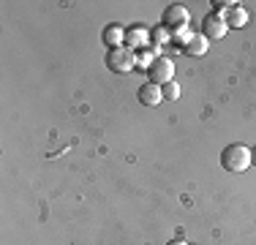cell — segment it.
Masks as SVG:
<instances>
[{
    "mask_svg": "<svg viewBox=\"0 0 256 245\" xmlns=\"http://www.w3.org/2000/svg\"><path fill=\"white\" fill-rule=\"evenodd\" d=\"M174 79V63L169 58H158V60H153V66L148 68V82H153V84H158V88H164L166 82H172Z\"/></svg>",
    "mask_w": 256,
    "mask_h": 245,
    "instance_id": "obj_4",
    "label": "cell"
},
{
    "mask_svg": "<svg viewBox=\"0 0 256 245\" xmlns=\"http://www.w3.org/2000/svg\"><path fill=\"white\" fill-rule=\"evenodd\" d=\"M139 101L144 104V106H158V104L164 101V93H161V88L153 82H144L142 88H139Z\"/></svg>",
    "mask_w": 256,
    "mask_h": 245,
    "instance_id": "obj_8",
    "label": "cell"
},
{
    "mask_svg": "<svg viewBox=\"0 0 256 245\" xmlns=\"http://www.w3.org/2000/svg\"><path fill=\"white\" fill-rule=\"evenodd\" d=\"M101 41H104V46H106V49L126 46V28H123V24H118V22L106 24L104 33H101Z\"/></svg>",
    "mask_w": 256,
    "mask_h": 245,
    "instance_id": "obj_7",
    "label": "cell"
},
{
    "mask_svg": "<svg viewBox=\"0 0 256 245\" xmlns=\"http://www.w3.org/2000/svg\"><path fill=\"white\" fill-rule=\"evenodd\" d=\"M104 63H106V68L114 71V74H131L134 68H136V52H134V49H128V46L106 49Z\"/></svg>",
    "mask_w": 256,
    "mask_h": 245,
    "instance_id": "obj_2",
    "label": "cell"
},
{
    "mask_svg": "<svg viewBox=\"0 0 256 245\" xmlns=\"http://www.w3.org/2000/svg\"><path fill=\"white\" fill-rule=\"evenodd\" d=\"M251 161H254V166H256V147H251Z\"/></svg>",
    "mask_w": 256,
    "mask_h": 245,
    "instance_id": "obj_13",
    "label": "cell"
},
{
    "mask_svg": "<svg viewBox=\"0 0 256 245\" xmlns=\"http://www.w3.org/2000/svg\"><path fill=\"white\" fill-rule=\"evenodd\" d=\"M172 41V33H169L164 24H158V28L150 30V44H156V46H164V44H169Z\"/></svg>",
    "mask_w": 256,
    "mask_h": 245,
    "instance_id": "obj_11",
    "label": "cell"
},
{
    "mask_svg": "<svg viewBox=\"0 0 256 245\" xmlns=\"http://www.w3.org/2000/svg\"><path fill=\"white\" fill-rule=\"evenodd\" d=\"M207 49H210V41H207L202 33H191V38L186 41L182 52H186V54H194V58H202Z\"/></svg>",
    "mask_w": 256,
    "mask_h": 245,
    "instance_id": "obj_10",
    "label": "cell"
},
{
    "mask_svg": "<svg viewBox=\"0 0 256 245\" xmlns=\"http://www.w3.org/2000/svg\"><path fill=\"white\" fill-rule=\"evenodd\" d=\"M226 33H229V24H226V20H224V14L210 11V14L204 16V22H202V36L207 41H221Z\"/></svg>",
    "mask_w": 256,
    "mask_h": 245,
    "instance_id": "obj_5",
    "label": "cell"
},
{
    "mask_svg": "<svg viewBox=\"0 0 256 245\" xmlns=\"http://www.w3.org/2000/svg\"><path fill=\"white\" fill-rule=\"evenodd\" d=\"M169 245H188V242H186V240H172Z\"/></svg>",
    "mask_w": 256,
    "mask_h": 245,
    "instance_id": "obj_14",
    "label": "cell"
},
{
    "mask_svg": "<svg viewBox=\"0 0 256 245\" xmlns=\"http://www.w3.org/2000/svg\"><path fill=\"white\" fill-rule=\"evenodd\" d=\"M161 93H164V101H178L182 90H180V84H178V82H174V79H172V82H166V84H164V88H161Z\"/></svg>",
    "mask_w": 256,
    "mask_h": 245,
    "instance_id": "obj_12",
    "label": "cell"
},
{
    "mask_svg": "<svg viewBox=\"0 0 256 245\" xmlns=\"http://www.w3.org/2000/svg\"><path fill=\"white\" fill-rule=\"evenodd\" d=\"M221 166L226 169V172H232V174H240V172H246L248 166H254L251 147H246V144H229V147H224Z\"/></svg>",
    "mask_w": 256,
    "mask_h": 245,
    "instance_id": "obj_1",
    "label": "cell"
},
{
    "mask_svg": "<svg viewBox=\"0 0 256 245\" xmlns=\"http://www.w3.org/2000/svg\"><path fill=\"white\" fill-rule=\"evenodd\" d=\"M188 22H191V14H188V8L182 3H172V6H166L164 8V14H161V24L169 30L172 36H178L182 33V30H188Z\"/></svg>",
    "mask_w": 256,
    "mask_h": 245,
    "instance_id": "obj_3",
    "label": "cell"
},
{
    "mask_svg": "<svg viewBox=\"0 0 256 245\" xmlns=\"http://www.w3.org/2000/svg\"><path fill=\"white\" fill-rule=\"evenodd\" d=\"M126 46L139 52V49L150 46V30L144 24H134V28H126Z\"/></svg>",
    "mask_w": 256,
    "mask_h": 245,
    "instance_id": "obj_6",
    "label": "cell"
},
{
    "mask_svg": "<svg viewBox=\"0 0 256 245\" xmlns=\"http://www.w3.org/2000/svg\"><path fill=\"white\" fill-rule=\"evenodd\" d=\"M224 20H226L229 30H240V28H246V24H248V11L242 8L240 3H234L226 14H224Z\"/></svg>",
    "mask_w": 256,
    "mask_h": 245,
    "instance_id": "obj_9",
    "label": "cell"
}]
</instances>
